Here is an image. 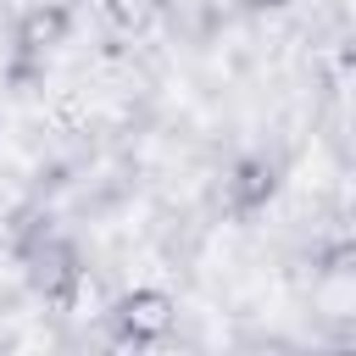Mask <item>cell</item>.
Wrapping results in <instances>:
<instances>
[{"instance_id":"3","label":"cell","mask_w":356,"mask_h":356,"mask_svg":"<svg viewBox=\"0 0 356 356\" xmlns=\"http://www.w3.org/2000/svg\"><path fill=\"white\" fill-rule=\"evenodd\" d=\"M222 189H228V211L250 217V211H261V206L278 195V167H273L267 156H245V161L222 178Z\"/></svg>"},{"instance_id":"4","label":"cell","mask_w":356,"mask_h":356,"mask_svg":"<svg viewBox=\"0 0 356 356\" xmlns=\"http://www.w3.org/2000/svg\"><path fill=\"white\" fill-rule=\"evenodd\" d=\"M161 11H167V0H106V17H111L122 33H145V28H156Z\"/></svg>"},{"instance_id":"5","label":"cell","mask_w":356,"mask_h":356,"mask_svg":"<svg viewBox=\"0 0 356 356\" xmlns=\"http://www.w3.org/2000/svg\"><path fill=\"white\" fill-rule=\"evenodd\" d=\"M250 11H278V6H295V0H245Z\"/></svg>"},{"instance_id":"1","label":"cell","mask_w":356,"mask_h":356,"mask_svg":"<svg viewBox=\"0 0 356 356\" xmlns=\"http://www.w3.org/2000/svg\"><path fill=\"white\" fill-rule=\"evenodd\" d=\"M172 323H178V306L161 289H128L111 300V328L122 345H156L172 334Z\"/></svg>"},{"instance_id":"2","label":"cell","mask_w":356,"mask_h":356,"mask_svg":"<svg viewBox=\"0 0 356 356\" xmlns=\"http://www.w3.org/2000/svg\"><path fill=\"white\" fill-rule=\"evenodd\" d=\"M67 28H72V11L61 6V0H44V6H33V11H22V22H17V78H28L50 50H61L67 44Z\"/></svg>"}]
</instances>
